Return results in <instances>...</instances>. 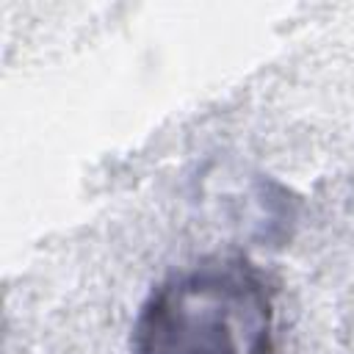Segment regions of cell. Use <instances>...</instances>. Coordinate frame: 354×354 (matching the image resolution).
I'll return each instance as SVG.
<instances>
[{
    "label": "cell",
    "mask_w": 354,
    "mask_h": 354,
    "mask_svg": "<svg viewBox=\"0 0 354 354\" xmlns=\"http://www.w3.org/2000/svg\"><path fill=\"white\" fill-rule=\"evenodd\" d=\"M274 304L246 257H210L166 277L133 321V354H271Z\"/></svg>",
    "instance_id": "1"
}]
</instances>
